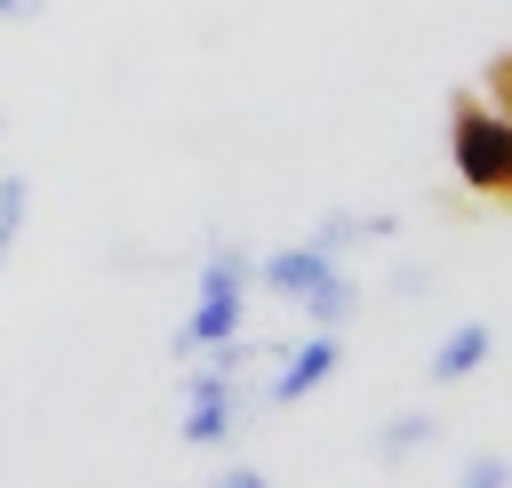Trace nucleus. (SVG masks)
I'll use <instances>...</instances> for the list:
<instances>
[{
    "label": "nucleus",
    "instance_id": "nucleus-2",
    "mask_svg": "<svg viewBox=\"0 0 512 488\" xmlns=\"http://www.w3.org/2000/svg\"><path fill=\"white\" fill-rule=\"evenodd\" d=\"M248 408H256V392H248L240 376H224L216 360L184 376V440H192V448H224Z\"/></svg>",
    "mask_w": 512,
    "mask_h": 488
},
{
    "label": "nucleus",
    "instance_id": "nucleus-7",
    "mask_svg": "<svg viewBox=\"0 0 512 488\" xmlns=\"http://www.w3.org/2000/svg\"><path fill=\"white\" fill-rule=\"evenodd\" d=\"M432 440H440V416H392V424L376 432V456L400 464V456H416V448H432Z\"/></svg>",
    "mask_w": 512,
    "mask_h": 488
},
{
    "label": "nucleus",
    "instance_id": "nucleus-5",
    "mask_svg": "<svg viewBox=\"0 0 512 488\" xmlns=\"http://www.w3.org/2000/svg\"><path fill=\"white\" fill-rule=\"evenodd\" d=\"M240 312H248V288H200L184 328H176V352H208V344L240 336Z\"/></svg>",
    "mask_w": 512,
    "mask_h": 488
},
{
    "label": "nucleus",
    "instance_id": "nucleus-12",
    "mask_svg": "<svg viewBox=\"0 0 512 488\" xmlns=\"http://www.w3.org/2000/svg\"><path fill=\"white\" fill-rule=\"evenodd\" d=\"M32 8H40V0H0V16H32Z\"/></svg>",
    "mask_w": 512,
    "mask_h": 488
},
{
    "label": "nucleus",
    "instance_id": "nucleus-10",
    "mask_svg": "<svg viewBox=\"0 0 512 488\" xmlns=\"http://www.w3.org/2000/svg\"><path fill=\"white\" fill-rule=\"evenodd\" d=\"M504 480H512L504 456H464V488H504Z\"/></svg>",
    "mask_w": 512,
    "mask_h": 488
},
{
    "label": "nucleus",
    "instance_id": "nucleus-4",
    "mask_svg": "<svg viewBox=\"0 0 512 488\" xmlns=\"http://www.w3.org/2000/svg\"><path fill=\"white\" fill-rule=\"evenodd\" d=\"M256 280L272 288V296H288V304H304L320 280H336V256H320L312 240H296V248H272V256H256Z\"/></svg>",
    "mask_w": 512,
    "mask_h": 488
},
{
    "label": "nucleus",
    "instance_id": "nucleus-11",
    "mask_svg": "<svg viewBox=\"0 0 512 488\" xmlns=\"http://www.w3.org/2000/svg\"><path fill=\"white\" fill-rule=\"evenodd\" d=\"M488 104H496V112H512V56H496V64H488Z\"/></svg>",
    "mask_w": 512,
    "mask_h": 488
},
{
    "label": "nucleus",
    "instance_id": "nucleus-3",
    "mask_svg": "<svg viewBox=\"0 0 512 488\" xmlns=\"http://www.w3.org/2000/svg\"><path fill=\"white\" fill-rule=\"evenodd\" d=\"M336 360H344V344H336V328H320V336H304L280 368H272V384H264V400L272 408H296V400H312L328 376H336Z\"/></svg>",
    "mask_w": 512,
    "mask_h": 488
},
{
    "label": "nucleus",
    "instance_id": "nucleus-9",
    "mask_svg": "<svg viewBox=\"0 0 512 488\" xmlns=\"http://www.w3.org/2000/svg\"><path fill=\"white\" fill-rule=\"evenodd\" d=\"M24 208H32V184L24 176H0V264H8L16 232H24Z\"/></svg>",
    "mask_w": 512,
    "mask_h": 488
},
{
    "label": "nucleus",
    "instance_id": "nucleus-1",
    "mask_svg": "<svg viewBox=\"0 0 512 488\" xmlns=\"http://www.w3.org/2000/svg\"><path fill=\"white\" fill-rule=\"evenodd\" d=\"M448 168L472 200H512V112L456 96L448 104Z\"/></svg>",
    "mask_w": 512,
    "mask_h": 488
},
{
    "label": "nucleus",
    "instance_id": "nucleus-8",
    "mask_svg": "<svg viewBox=\"0 0 512 488\" xmlns=\"http://www.w3.org/2000/svg\"><path fill=\"white\" fill-rule=\"evenodd\" d=\"M304 312H312V320H320V328H344V320H352V312H360V288H352V280H344V272H336V280H320V288H312V296H304Z\"/></svg>",
    "mask_w": 512,
    "mask_h": 488
},
{
    "label": "nucleus",
    "instance_id": "nucleus-6",
    "mask_svg": "<svg viewBox=\"0 0 512 488\" xmlns=\"http://www.w3.org/2000/svg\"><path fill=\"white\" fill-rule=\"evenodd\" d=\"M488 344H496V328H488V320H456V328H448V336L432 344L424 376H432V384H464V376H472V368L488 360Z\"/></svg>",
    "mask_w": 512,
    "mask_h": 488
}]
</instances>
